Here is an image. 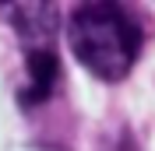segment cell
<instances>
[{"label": "cell", "instance_id": "1", "mask_svg": "<svg viewBox=\"0 0 155 151\" xmlns=\"http://www.w3.org/2000/svg\"><path fill=\"white\" fill-rule=\"evenodd\" d=\"M67 42L85 70L102 81H120L141 49V25L120 4H81L67 21Z\"/></svg>", "mask_w": 155, "mask_h": 151}, {"label": "cell", "instance_id": "2", "mask_svg": "<svg viewBox=\"0 0 155 151\" xmlns=\"http://www.w3.org/2000/svg\"><path fill=\"white\" fill-rule=\"evenodd\" d=\"M25 88H21V102L25 105H35V102H46L53 95V85L60 77V60L49 46H28L25 53Z\"/></svg>", "mask_w": 155, "mask_h": 151}, {"label": "cell", "instance_id": "3", "mask_svg": "<svg viewBox=\"0 0 155 151\" xmlns=\"http://www.w3.org/2000/svg\"><path fill=\"white\" fill-rule=\"evenodd\" d=\"M14 28L21 32V35H39V39H49V32H53V25H57V11L46 7V4H25V7H18L14 14Z\"/></svg>", "mask_w": 155, "mask_h": 151}]
</instances>
